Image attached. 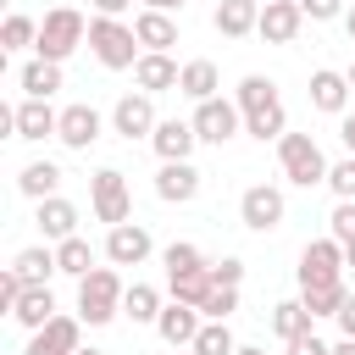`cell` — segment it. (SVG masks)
Wrapping results in <instances>:
<instances>
[{"instance_id":"277c9868","label":"cell","mask_w":355,"mask_h":355,"mask_svg":"<svg viewBox=\"0 0 355 355\" xmlns=\"http://www.w3.org/2000/svg\"><path fill=\"white\" fill-rule=\"evenodd\" d=\"M122 277L111 272V266H94L89 277H78V316L89 322V327H105L116 311H122Z\"/></svg>"},{"instance_id":"db71d44e","label":"cell","mask_w":355,"mask_h":355,"mask_svg":"<svg viewBox=\"0 0 355 355\" xmlns=\"http://www.w3.org/2000/svg\"><path fill=\"white\" fill-rule=\"evenodd\" d=\"M78 355H105V349H78Z\"/></svg>"},{"instance_id":"f5cc1de1","label":"cell","mask_w":355,"mask_h":355,"mask_svg":"<svg viewBox=\"0 0 355 355\" xmlns=\"http://www.w3.org/2000/svg\"><path fill=\"white\" fill-rule=\"evenodd\" d=\"M344 28H349V39H355V11H349V17H344Z\"/></svg>"},{"instance_id":"52a82bcc","label":"cell","mask_w":355,"mask_h":355,"mask_svg":"<svg viewBox=\"0 0 355 355\" xmlns=\"http://www.w3.org/2000/svg\"><path fill=\"white\" fill-rule=\"evenodd\" d=\"M189 122H194V133H200V144H227V139L239 133V122H244V111H239L233 100H222V94H216V100H200Z\"/></svg>"},{"instance_id":"ac0fdd59","label":"cell","mask_w":355,"mask_h":355,"mask_svg":"<svg viewBox=\"0 0 355 355\" xmlns=\"http://www.w3.org/2000/svg\"><path fill=\"white\" fill-rule=\"evenodd\" d=\"M311 105H316V111H327V116H344V105H349V78H344V72H333V67L311 72Z\"/></svg>"},{"instance_id":"7dc6e473","label":"cell","mask_w":355,"mask_h":355,"mask_svg":"<svg viewBox=\"0 0 355 355\" xmlns=\"http://www.w3.org/2000/svg\"><path fill=\"white\" fill-rule=\"evenodd\" d=\"M183 6H189V0H144V11H166V17L183 11Z\"/></svg>"},{"instance_id":"ab89813d","label":"cell","mask_w":355,"mask_h":355,"mask_svg":"<svg viewBox=\"0 0 355 355\" xmlns=\"http://www.w3.org/2000/svg\"><path fill=\"white\" fill-rule=\"evenodd\" d=\"M211 283H222V288H239V283H244V261H239V255H227V261H211Z\"/></svg>"},{"instance_id":"d4e9b609","label":"cell","mask_w":355,"mask_h":355,"mask_svg":"<svg viewBox=\"0 0 355 355\" xmlns=\"http://www.w3.org/2000/svg\"><path fill=\"white\" fill-rule=\"evenodd\" d=\"M11 316H17V322H22V327H28V333H39V327H44V322H50V316H55V294H50V288H44V283H28V288H22V300H17V311H11Z\"/></svg>"},{"instance_id":"816d5d0a","label":"cell","mask_w":355,"mask_h":355,"mask_svg":"<svg viewBox=\"0 0 355 355\" xmlns=\"http://www.w3.org/2000/svg\"><path fill=\"white\" fill-rule=\"evenodd\" d=\"M344 266H355V244H349V250H344Z\"/></svg>"},{"instance_id":"f35d334b","label":"cell","mask_w":355,"mask_h":355,"mask_svg":"<svg viewBox=\"0 0 355 355\" xmlns=\"http://www.w3.org/2000/svg\"><path fill=\"white\" fill-rule=\"evenodd\" d=\"M333 239H338L344 250L355 244V200H338V205H333Z\"/></svg>"},{"instance_id":"836d02e7","label":"cell","mask_w":355,"mask_h":355,"mask_svg":"<svg viewBox=\"0 0 355 355\" xmlns=\"http://www.w3.org/2000/svg\"><path fill=\"white\" fill-rule=\"evenodd\" d=\"M161 266H166V277H183V272H205L211 261L200 255V244H166L161 250Z\"/></svg>"},{"instance_id":"7c38bea8","label":"cell","mask_w":355,"mask_h":355,"mask_svg":"<svg viewBox=\"0 0 355 355\" xmlns=\"http://www.w3.org/2000/svg\"><path fill=\"white\" fill-rule=\"evenodd\" d=\"M78 322H83V316H50V322L28 338V349H22V355H78V349H83Z\"/></svg>"},{"instance_id":"8d00e7d4","label":"cell","mask_w":355,"mask_h":355,"mask_svg":"<svg viewBox=\"0 0 355 355\" xmlns=\"http://www.w3.org/2000/svg\"><path fill=\"white\" fill-rule=\"evenodd\" d=\"M233 311H239V288H222V283H216V288L205 294V305H200V316H205V322H227Z\"/></svg>"},{"instance_id":"7bdbcfd3","label":"cell","mask_w":355,"mask_h":355,"mask_svg":"<svg viewBox=\"0 0 355 355\" xmlns=\"http://www.w3.org/2000/svg\"><path fill=\"white\" fill-rule=\"evenodd\" d=\"M311 22H327V17H338V0H294Z\"/></svg>"},{"instance_id":"d590c367","label":"cell","mask_w":355,"mask_h":355,"mask_svg":"<svg viewBox=\"0 0 355 355\" xmlns=\"http://www.w3.org/2000/svg\"><path fill=\"white\" fill-rule=\"evenodd\" d=\"M22 44H39V22L22 17V11H11L6 28H0V50H22Z\"/></svg>"},{"instance_id":"5b68a950","label":"cell","mask_w":355,"mask_h":355,"mask_svg":"<svg viewBox=\"0 0 355 355\" xmlns=\"http://www.w3.org/2000/svg\"><path fill=\"white\" fill-rule=\"evenodd\" d=\"M277 161H283V178L300 183V189L327 183V155H322V144L311 133H283L277 139Z\"/></svg>"},{"instance_id":"9a60e30c","label":"cell","mask_w":355,"mask_h":355,"mask_svg":"<svg viewBox=\"0 0 355 355\" xmlns=\"http://www.w3.org/2000/svg\"><path fill=\"white\" fill-rule=\"evenodd\" d=\"M155 194H161L166 205H189V200L200 194V172H194L189 161H161V172H155Z\"/></svg>"},{"instance_id":"3957f363","label":"cell","mask_w":355,"mask_h":355,"mask_svg":"<svg viewBox=\"0 0 355 355\" xmlns=\"http://www.w3.org/2000/svg\"><path fill=\"white\" fill-rule=\"evenodd\" d=\"M89 50L100 67L122 72V67H139V33L116 17H89Z\"/></svg>"},{"instance_id":"d6986e66","label":"cell","mask_w":355,"mask_h":355,"mask_svg":"<svg viewBox=\"0 0 355 355\" xmlns=\"http://www.w3.org/2000/svg\"><path fill=\"white\" fill-rule=\"evenodd\" d=\"M67 150H89L94 139H100V111L94 105H67L61 111V133H55Z\"/></svg>"},{"instance_id":"c3c4849f","label":"cell","mask_w":355,"mask_h":355,"mask_svg":"<svg viewBox=\"0 0 355 355\" xmlns=\"http://www.w3.org/2000/svg\"><path fill=\"white\" fill-rule=\"evenodd\" d=\"M333 355H355V338H338V344H333Z\"/></svg>"},{"instance_id":"4fadbf2b","label":"cell","mask_w":355,"mask_h":355,"mask_svg":"<svg viewBox=\"0 0 355 355\" xmlns=\"http://www.w3.org/2000/svg\"><path fill=\"white\" fill-rule=\"evenodd\" d=\"M300 22H305V11L294 6V0H266L261 6V39L266 44H294V33H300Z\"/></svg>"},{"instance_id":"7a4b0ae2","label":"cell","mask_w":355,"mask_h":355,"mask_svg":"<svg viewBox=\"0 0 355 355\" xmlns=\"http://www.w3.org/2000/svg\"><path fill=\"white\" fill-rule=\"evenodd\" d=\"M89 39V22H83V11H72V6H55V11H44V22H39V61H67L78 44Z\"/></svg>"},{"instance_id":"9c48e42d","label":"cell","mask_w":355,"mask_h":355,"mask_svg":"<svg viewBox=\"0 0 355 355\" xmlns=\"http://www.w3.org/2000/svg\"><path fill=\"white\" fill-rule=\"evenodd\" d=\"M283 211H288V200H283V189H272V183H250L244 200H239V216H244V227H255V233H272V227L283 222Z\"/></svg>"},{"instance_id":"9f6ffc18","label":"cell","mask_w":355,"mask_h":355,"mask_svg":"<svg viewBox=\"0 0 355 355\" xmlns=\"http://www.w3.org/2000/svg\"><path fill=\"white\" fill-rule=\"evenodd\" d=\"M261 6H266V0H261Z\"/></svg>"},{"instance_id":"83f0119b","label":"cell","mask_w":355,"mask_h":355,"mask_svg":"<svg viewBox=\"0 0 355 355\" xmlns=\"http://www.w3.org/2000/svg\"><path fill=\"white\" fill-rule=\"evenodd\" d=\"M178 94H189L194 105H200V100H216V61H183Z\"/></svg>"},{"instance_id":"cb8c5ba5","label":"cell","mask_w":355,"mask_h":355,"mask_svg":"<svg viewBox=\"0 0 355 355\" xmlns=\"http://www.w3.org/2000/svg\"><path fill=\"white\" fill-rule=\"evenodd\" d=\"M344 300H349L344 277H327V283H300V305H305L311 316H338V311H344Z\"/></svg>"},{"instance_id":"681fc988","label":"cell","mask_w":355,"mask_h":355,"mask_svg":"<svg viewBox=\"0 0 355 355\" xmlns=\"http://www.w3.org/2000/svg\"><path fill=\"white\" fill-rule=\"evenodd\" d=\"M233 355H266V349H261V344H239Z\"/></svg>"},{"instance_id":"f1b7e54d","label":"cell","mask_w":355,"mask_h":355,"mask_svg":"<svg viewBox=\"0 0 355 355\" xmlns=\"http://www.w3.org/2000/svg\"><path fill=\"white\" fill-rule=\"evenodd\" d=\"M11 272H17L22 283H44V277H50V272H61V266H55V250L28 244V250H17V255H11Z\"/></svg>"},{"instance_id":"d6a6232c","label":"cell","mask_w":355,"mask_h":355,"mask_svg":"<svg viewBox=\"0 0 355 355\" xmlns=\"http://www.w3.org/2000/svg\"><path fill=\"white\" fill-rule=\"evenodd\" d=\"M55 266H61L67 277H89V272H94V250H89V239H67V244H55Z\"/></svg>"},{"instance_id":"b9f144b4","label":"cell","mask_w":355,"mask_h":355,"mask_svg":"<svg viewBox=\"0 0 355 355\" xmlns=\"http://www.w3.org/2000/svg\"><path fill=\"white\" fill-rule=\"evenodd\" d=\"M288 355H333V344H322L316 333H300V338L288 344Z\"/></svg>"},{"instance_id":"74e56055","label":"cell","mask_w":355,"mask_h":355,"mask_svg":"<svg viewBox=\"0 0 355 355\" xmlns=\"http://www.w3.org/2000/svg\"><path fill=\"white\" fill-rule=\"evenodd\" d=\"M327 189H333L338 200H355V155H344V161L327 166Z\"/></svg>"},{"instance_id":"8fae6325","label":"cell","mask_w":355,"mask_h":355,"mask_svg":"<svg viewBox=\"0 0 355 355\" xmlns=\"http://www.w3.org/2000/svg\"><path fill=\"white\" fill-rule=\"evenodd\" d=\"M344 277V244L338 239H311L300 250V283H327Z\"/></svg>"},{"instance_id":"60d3db41","label":"cell","mask_w":355,"mask_h":355,"mask_svg":"<svg viewBox=\"0 0 355 355\" xmlns=\"http://www.w3.org/2000/svg\"><path fill=\"white\" fill-rule=\"evenodd\" d=\"M22 288H28V283H22V277H17L11 266H6V272H0V311H17V300H22Z\"/></svg>"},{"instance_id":"7402d4cb","label":"cell","mask_w":355,"mask_h":355,"mask_svg":"<svg viewBox=\"0 0 355 355\" xmlns=\"http://www.w3.org/2000/svg\"><path fill=\"white\" fill-rule=\"evenodd\" d=\"M211 22H216V33H222V39H244V33H255V28H261V0H222Z\"/></svg>"},{"instance_id":"ba28073f","label":"cell","mask_w":355,"mask_h":355,"mask_svg":"<svg viewBox=\"0 0 355 355\" xmlns=\"http://www.w3.org/2000/svg\"><path fill=\"white\" fill-rule=\"evenodd\" d=\"M161 128V116H155V100L150 94H122L116 105H111V133H122L128 144L133 139H150Z\"/></svg>"},{"instance_id":"603a6c76","label":"cell","mask_w":355,"mask_h":355,"mask_svg":"<svg viewBox=\"0 0 355 355\" xmlns=\"http://www.w3.org/2000/svg\"><path fill=\"white\" fill-rule=\"evenodd\" d=\"M133 33H139V44H144L150 55H166V50L178 44V22H172L166 11H139V17H133Z\"/></svg>"},{"instance_id":"1f68e13d","label":"cell","mask_w":355,"mask_h":355,"mask_svg":"<svg viewBox=\"0 0 355 355\" xmlns=\"http://www.w3.org/2000/svg\"><path fill=\"white\" fill-rule=\"evenodd\" d=\"M166 288H172V300H178V305H194V311H200V305H205V294H211L216 283H211V266H205V272H183V277H166Z\"/></svg>"},{"instance_id":"11a10c76","label":"cell","mask_w":355,"mask_h":355,"mask_svg":"<svg viewBox=\"0 0 355 355\" xmlns=\"http://www.w3.org/2000/svg\"><path fill=\"white\" fill-rule=\"evenodd\" d=\"M172 355H183V349H172Z\"/></svg>"},{"instance_id":"ffe728a7","label":"cell","mask_w":355,"mask_h":355,"mask_svg":"<svg viewBox=\"0 0 355 355\" xmlns=\"http://www.w3.org/2000/svg\"><path fill=\"white\" fill-rule=\"evenodd\" d=\"M150 144H155V155H161V161H189V150L200 144V133H194V122L166 116V122L150 133Z\"/></svg>"},{"instance_id":"5bb4252c","label":"cell","mask_w":355,"mask_h":355,"mask_svg":"<svg viewBox=\"0 0 355 355\" xmlns=\"http://www.w3.org/2000/svg\"><path fill=\"white\" fill-rule=\"evenodd\" d=\"M61 133V111H50V100H22L17 105V139L28 144H44Z\"/></svg>"},{"instance_id":"44dd1931","label":"cell","mask_w":355,"mask_h":355,"mask_svg":"<svg viewBox=\"0 0 355 355\" xmlns=\"http://www.w3.org/2000/svg\"><path fill=\"white\" fill-rule=\"evenodd\" d=\"M33 222H39V233H44V239H55V244L78 239V205H72V200H61V194H55V200H39V216H33Z\"/></svg>"},{"instance_id":"ee69618b","label":"cell","mask_w":355,"mask_h":355,"mask_svg":"<svg viewBox=\"0 0 355 355\" xmlns=\"http://www.w3.org/2000/svg\"><path fill=\"white\" fill-rule=\"evenodd\" d=\"M338 327H344V338H355V294L344 300V311H338Z\"/></svg>"},{"instance_id":"e0dca14e","label":"cell","mask_w":355,"mask_h":355,"mask_svg":"<svg viewBox=\"0 0 355 355\" xmlns=\"http://www.w3.org/2000/svg\"><path fill=\"white\" fill-rule=\"evenodd\" d=\"M178 78H183V67L172 61V55H139V67H133V83H139V94H161V89H178Z\"/></svg>"},{"instance_id":"f907efd6","label":"cell","mask_w":355,"mask_h":355,"mask_svg":"<svg viewBox=\"0 0 355 355\" xmlns=\"http://www.w3.org/2000/svg\"><path fill=\"white\" fill-rule=\"evenodd\" d=\"M344 78H349V100H355V61H349V72H344Z\"/></svg>"},{"instance_id":"f546056e","label":"cell","mask_w":355,"mask_h":355,"mask_svg":"<svg viewBox=\"0 0 355 355\" xmlns=\"http://www.w3.org/2000/svg\"><path fill=\"white\" fill-rule=\"evenodd\" d=\"M161 288L155 283H128V294H122V316H133V322H161Z\"/></svg>"},{"instance_id":"2e32d148","label":"cell","mask_w":355,"mask_h":355,"mask_svg":"<svg viewBox=\"0 0 355 355\" xmlns=\"http://www.w3.org/2000/svg\"><path fill=\"white\" fill-rule=\"evenodd\" d=\"M200 327H205L200 311H194V305H178V300H172V305L161 311V322H155V333L166 338V349H189V344L200 338Z\"/></svg>"},{"instance_id":"484cf974","label":"cell","mask_w":355,"mask_h":355,"mask_svg":"<svg viewBox=\"0 0 355 355\" xmlns=\"http://www.w3.org/2000/svg\"><path fill=\"white\" fill-rule=\"evenodd\" d=\"M17 189H22L28 200H55V189H61V166H55V161H28V166L17 172Z\"/></svg>"},{"instance_id":"4dcf8cb0","label":"cell","mask_w":355,"mask_h":355,"mask_svg":"<svg viewBox=\"0 0 355 355\" xmlns=\"http://www.w3.org/2000/svg\"><path fill=\"white\" fill-rule=\"evenodd\" d=\"M311 322H316V316H311L300 300H283V305H272V333H277L283 344H294L300 333H311Z\"/></svg>"},{"instance_id":"bcb514c9","label":"cell","mask_w":355,"mask_h":355,"mask_svg":"<svg viewBox=\"0 0 355 355\" xmlns=\"http://www.w3.org/2000/svg\"><path fill=\"white\" fill-rule=\"evenodd\" d=\"M338 139H344V150H349V155H355V111H349V116H344V122H338Z\"/></svg>"},{"instance_id":"4316f807","label":"cell","mask_w":355,"mask_h":355,"mask_svg":"<svg viewBox=\"0 0 355 355\" xmlns=\"http://www.w3.org/2000/svg\"><path fill=\"white\" fill-rule=\"evenodd\" d=\"M17 83L28 89V100H50V94L61 89V67H55V61H39V55H33V61H28L22 72H17Z\"/></svg>"},{"instance_id":"6da1fadb","label":"cell","mask_w":355,"mask_h":355,"mask_svg":"<svg viewBox=\"0 0 355 355\" xmlns=\"http://www.w3.org/2000/svg\"><path fill=\"white\" fill-rule=\"evenodd\" d=\"M233 105L244 111V128L266 144V139H283L288 133V116H283V100H277V83L272 78H261V72H250L244 83H239V94H233Z\"/></svg>"},{"instance_id":"e575fe53","label":"cell","mask_w":355,"mask_h":355,"mask_svg":"<svg viewBox=\"0 0 355 355\" xmlns=\"http://www.w3.org/2000/svg\"><path fill=\"white\" fill-rule=\"evenodd\" d=\"M239 344H233V333H227V322H205L200 327V338L189 344V355H233Z\"/></svg>"},{"instance_id":"f6af8a7d","label":"cell","mask_w":355,"mask_h":355,"mask_svg":"<svg viewBox=\"0 0 355 355\" xmlns=\"http://www.w3.org/2000/svg\"><path fill=\"white\" fill-rule=\"evenodd\" d=\"M128 6H133V0H94V11H100V17H122Z\"/></svg>"},{"instance_id":"30bf717a","label":"cell","mask_w":355,"mask_h":355,"mask_svg":"<svg viewBox=\"0 0 355 355\" xmlns=\"http://www.w3.org/2000/svg\"><path fill=\"white\" fill-rule=\"evenodd\" d=\"M150 250H155V239L139 222H122V227L105 233V261L111 266H139V261H150Z\"/></svg>"},{"instance_id":"8992f818","label":"cell","mask_w":355,"mask_h":355,"mask_svg":"<svg viewBox=\"0 0 355 355\" xmlns=\"http://www.w3.org/2000/svg\"><path fill=\"white\" fill-rule=\"evenodd\" d=\"M89 200H94V216L111 222V227H122V222L133 216V194H128V178H122L116 166H100V172L89 178Z\"/></svg>"}]
</instances>
